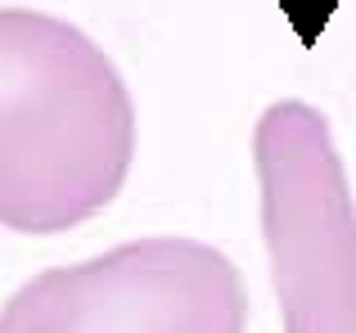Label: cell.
<instances>
[{
  "instance_id": "7a4b0ae2",
  "label": "cell",
  "mask_w": 356,
  "mask_h": 333,
  "mask_svg": "<svg viewBox=\"0 0 356 333\" xmlns=\"http://www.w3.org/2000/svg\"><path fill=\"white\" fill-rule=\"evenodd\" d=\"M252 158L284 333H356V203L325 113L270 104Z\"/></svg>"
},
{
  "instance_id": "3957f363",
  "label": "cell",
  "mask_w": 356,
  "mask_h": 333,
  "mask_svg": "<svg viewBox=\"0 0 356 333\" xmlns=\"http://www.w3.org/2000/svg\"><path fill=\"white\" fill-rule=\"evenodd\" d=\"M248 293L221 248L131 239L81 266L27 280L0 307V333H243Z\"/></svg>"
},
{
  "instance_id": "6da1fadb",
  "label": "cell",
  "mask_w": 356,
  "mask_h": 333,
  "mask_svg": "<svg viewBox=\"0 0 356 333\" xmlns=\"http://www.w3.org/2000/svg\"><path fill=\"white\" fill-rule=\"evenodd\" d=\"M136 158V104L72 23L0 9V225L59 234L118 198Z\"/></svg>"
}]
</instances>
